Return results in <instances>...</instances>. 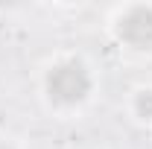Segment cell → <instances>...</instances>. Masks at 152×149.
<instances>
[{"mask_svg": "<svg viewBox=\"0 0 152 149\" xmlns=\"http://www.w3.org/2000/svg\"><path fill=\"white\" fill-rule=\"evenodd\" d=\"M0 149H6V146H0Z\"/></svg>", "mask_w": 152, "mask_h": 149, "instance_id": "277c9868", "label": "cell"}, {"mask_svg": "<svg viewBox=\"0 0 152 149\" xmlns=\"http://www.w3.org/2000/svg\"><path fill=\"white\" fill-rule=\"evenodd\" d=\"M88 88H91V79L85 73V67L76 64V61L58 64L56 70L47 76V91L58 102H79V99H85Z\"/></svg>", "mask_w": 152, "mask_h": 149, "instance_id": "6da1fadb", "label": "cell"}, {"mask_svg": "<svg viewBox=\"0 0 152 149\" xmlns=\"http://www.w3.org/2000/svg\"><path fill=\"white\" fill-rule=\"evenodd\" d=\"M120 38L137 50L152 47V9L149 6H134L120 18Z\"/></svg>", "mask_w": 152, "mask_h": 149, "instance_id": "7a4b0ae2", "label": "cell"}, {"mask_svg": "<svg viewBox=\"0 0 152 149\" xmlns=\"http://www.w3.org/2000/svg\"><path fill=\"white\" fill-rule=\"evenodd\" d=\"M137 114L140 117H152V91H143L137 96Z\"/></svg>", "mask_w": 152, "mask_h": 149, "instance_id": "3957f363", "label": "cell"}]
</instances>
